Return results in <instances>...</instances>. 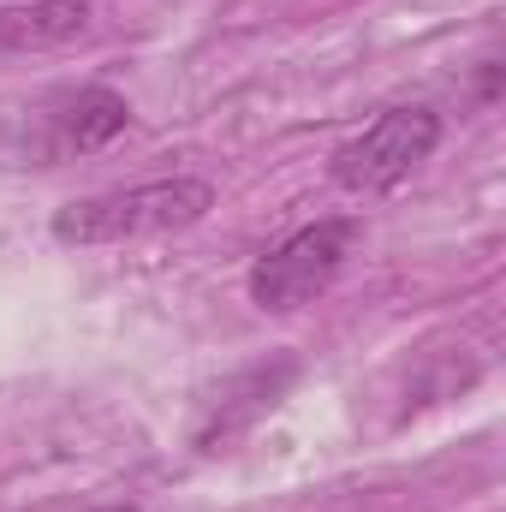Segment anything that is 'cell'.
Wrapping results in <instances>:
<instances>
[{
  "instance_id": "8992f818",
  "label": "cell",
  "mask_w": 506,
  "mask_h": 512,
  "mask_svg": "<svg viewBox=\"0 0 506 512\" xmlns=\"http://www.w3.org/2000/svg\"><path fill=\"white\" fill-rule=\"evenodd\" d=\"M292 376H298V364L286 358V364H274V370L262 364V370H245L239 382H227L221 387V399H215V417L197 429V447H203V453H221L233 435L251 429L262 411H274V399L292 387Z\"/></svg>"
},
{
  "instance_id": "7a4b0ae2",
  "label": "cell",
  "mask_w": 506,
  "mask_h": 512,
  "mask_svg": "<svg viewBox=\"0 0 506 512\" xmlns=\"http://www.w3.org/2000/svg\"><path fill=\"white\" fill-rule=\"evenodd\" d=\"M358 239H364V221H352V215H328V221H310V227L286 233L274 251L256 256L251 304L256 310H274V316L316 304L340 280V268H346V256L358 251Z\"/></svg>"
},
{
  "instance_id": "3957f363",
  "label": "cell",
  "mask_w": 506,
  "mask_h": 512,
  "mask_svg": "<svg viewBox=\"0 0 506 512\" xmlns=\"http://www.w3.org/2000/svg\"><path fill=\"white\" fill-rule=\"evenodd\" d=\"M435 143H441V114L435 108H417V102L411 108H387L358 137H346L334 149L328 179L340 191H352V197H381L399 179H411L435 155Z\"/></svg>"
},
{
  "instance_id": "277c9868",
  "label": "cell",
  "mask_w": 506,
  "mask_h": 512,
  "mask_svg": "<svg viewBox=\"0 0 506 512\" xmlns=\"http://www.w3.org/2000/svg\"><path fill=\"white\" fill-rule=\"evenodd\" d=\"M126 126H131L126 96H120V90H102V84H84V90H66L54 108L36 114V143H30V155H36V161H72V155L108 149Z\"/></svg>"
},
{
  "instance_id": "5b68a950",
  "label": "cell",
  "mask_w": 506,
  "mask_h": 512,
  "mask_svg": "<svg viewBox=\"0 0 506 512\" xmlns=\"http://www.w3.org/2000/svg\"><path fill=\"white\" fill-rule=\"evenodd\" d=\"M90 36V0H30V6H0V60H30L54 54Z\"/></svg>"
},
{
  "instance_id": "6da1fadb",
  "label": "cell",
  "mask_w": 506,
  "mask_h": 512,
  "mask_svg": "<svg viewBox=\"0 0 506 512\" xmlns=\"http://www.w3.org/2000/svg\"><path fill=\"white\" fill-rule=\"evenodd\" d=\"M215 209V185L173 173V179H149L126 191H102V197H78L66 209H54V239L60 245H131V239H161V233H185Z\"/></svg>"
}]
</instances>
